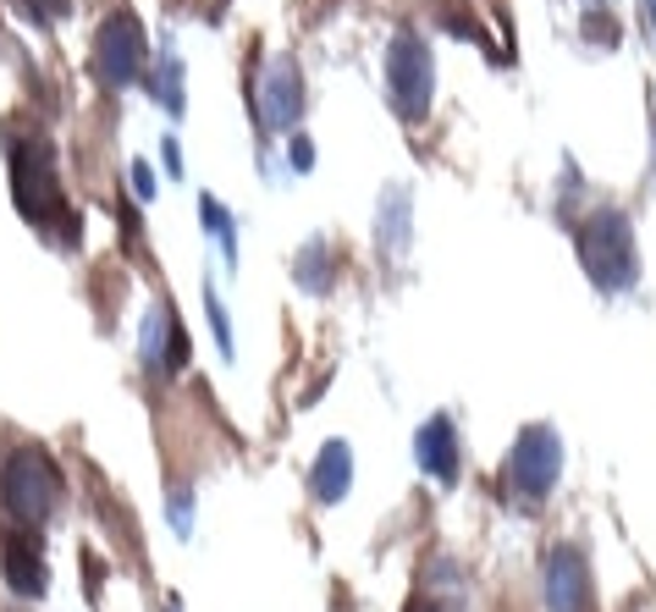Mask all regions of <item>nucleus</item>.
Instances as JSON below:
<instances>
[{"mask_svg": "<svg viewBox=\"0 0 656 612\" xmlns=\"http://www.w3.org/2000/svg\"><path fill=\"white\" fill-rule=\"evenodd\" d=\"M557 480H563V437H557V425L535 420L518 431V442L507 453V491L535 508L557 491Z\"/></svg>", "mask_w": 656, "mask_h": 612, "instance_id": "7ed1b4c3", "label": "nucleus"}, {"mask_svg": "<svg viewBox=\"0 0 656 612\" xmlns=\"http://www.w3.org/2000/svg\"><path fill=\"white\" fill-rule=\"evenodd\" d=\"M165 612H182V608H176V602H171V608H165Z\"/></svg>", "mask_w": 656, "mask_h": 612, "instance_id": "5701e85b", "label": "nucleus"}, {"mask_svg": "<svg viewBox=\"0 0 656 612\" xmlns=\"http://www.w3.org/2000/svg\"><path fill=\"white\" fill-rule=\"evenodd\" d=\"M304 485H310V502H315V508H336V502L353 491V448H347L342 437L321 442V453L310 463Z\"/></svg>", "mask_w": 656, "mask_h": 612, "instance_id": "f8f14e48", "label": "nucleus"}, {"mask_svg": "<svg viewBox=\"0 0 656 612\" xmlns=\"http://www.w3.org/2000/svg\"><path fill=\"white\" fill-rule=\"evenodd\" d=\"M94 78L105 83V89H128V83H139L144 78V28H139V17L133 11H111L105 22H100V33H94Z\"/></svg>", "mask_w": 656, "mask_h": 612, "instance_id": "20e7f679", "label": "nucleus"}, {"mask_svg": "<svg viewBox=\"0 0 656 612\" xmlns=\"http://www.w3.org/2000/svg\"><path fill=\"white\" fill-rule=\"evenodd\" d=\"M165 171L182 177V150H176V139H165Z\"/></svg>", "mask_w": 656, "mask_h": 612, "instance_id": "412c9836", "label": "nucleus"}, {"mask_svg": "<svg viewBox=\"0 0 656 612\" xmlns=\"http://www.w3.org/2000/svg\"><path fill=\"white\" fill-rule=\"evenodd\" d=\"M61 496H67V480H61V469L44 448L22 442V448L0 453V513H6L11 530L33 535L61 508Z\"/></svg>", "mask_w": 656, "mask_h": 612, "instance_id": "f257e3e1", "label": "nucleus"}, {"mask_svg": "<svg viewBox=\"0 0 656 612\" xmlns=\"http://www.w3.org/2000/svg\"><path fill=\"white\" fill-rule=\"evenodd\" d=\"M579 260H585V271H591L596 288H607V293L629 288L635 271H640V260H635V238H629V221H624L618 210H596V215L579 227Z\"/></svg>", "mask_w": 656, "mask_h": 612, "instance_id": "f03ea898", "label": "nucleus"}, {"mask_svg": "<svg viewBox=\"0 0 656 612\" xmlns=\"http://www.w3.org/2000/svg\"><path fill=\"white\" fill-rule=\"evenodd\" d=\"M139 359L150 375H176L188 364V331L176 320V309L155 304L144 314V331H139Z\"/></svg>", "mask_w": 656, "mask_h": 612, "instance_id": "1a4fd4ad", "label": "nucleus"}, {"mask_svg": "<svg viewBox=\"0 0 656 612\" xmlns=\"http://www.w3.org/2000/svg\"><path fill=\"white\" fill-rule=\"evenodd\" d=\"M204 314H210V331H215V348H221V359H232L238 348H232V320H226V304H221L215 293H204Z\"/></svg>", "mask_w": 656, "mask_h": 612, "instance_id": "f3484780", "label": "nucleus"}, {"mask_svg": "<svg viewBox=\"0 0 656 612\" xmlns=\"http://www.w3.org/2000/svg\"><path fill=\"white\" fill-rule=\"evenodd\" d=\"M0 574H6L11 596H22V602H39L50 591V569H44L39 541L28 530H6L0 535Z\"/></svg>", "mask_w": 656, "mask_h": 612, "instance_id": "9b49d317", "label": "nucleus"}, {"mask_svg": "<svg viewBox=\"0 0 656 612\" xmlns=\"http://www.w3.org/2000/svg\"><path fill=\"white\" fill-rule=\"evenodd\" d=\"M299 117H304V78L293 61H271L254 78V122L265 133H287Z\"/></svg>", "mask_w": 656, "mask_h": 612, "instance_id": "0eeeda50", "label": "nucleus"}, {"mask_svg": "<svg viewBox=\"0 0 656 612\" xmlns=\"http://www.w3.org/2000/svg\"><path fill=\"white\" fill-rule=\"evenodd\" d=\"M331 265H336L331 243L315 238V243L299 254V288H304V293H326V288H331Z\"/></svg>", "mask_w": 656, "mask_h": 612, "instance_id": "4468645a", "label": "nucleus"}, {"mask_svg": "<svg viewBox=\"0 0 656 612\" xmlns=\"http://www.w3.org/2000/svg\"><path fill=\"white\" fill-rule=\"evenodd\" d=\"M315 165V144L310 139H293V171H310Z\"/></svg>", "mask_w": 656, "mask_h": 612, "instance_id": "6ab92c4d", "label": "nucleus"}, {"mask_svg": "<svg viewBox=\"0 0 656 612\" xmlns=\"http://www.w3.org/2000/svg\"><path fill=\"white\" fill-rule=\"evenodd\" d=\"M199 204H204V227H210V232L221 238V254H226V260H238V238H232V215H226V210H221L215 199H199Z\"/></svg>", "mask_w": 656, "mask_h": 612, "instance_id": "dca6fc26", "label": "nucleus"}, {"mask_svg": "<svg viewBox=\"0 0 656 612\" xmlns=\"http://www.w3.org/2000/svg\"><path fill=\"white\" fill-rule=\"evenodd\" d=\"M541 602L546 612H596V580H591V558L568 541H557L541 563Z\"/></svg>", "mask_w": 656, "mask_h": 612, "instance_id": "423d86ee", "label": "nucleus"}, {"mask_svg": "<svg viewBox=\"0 0 656 612\" xmlns=\"http://www.w3.org/2000/svg\"><path fill=\"white\" fill-rule=\"evenodd\" d=\"M133 188H139V199H155V177L144 165H133Z\"/></svg>", "mask_w": 656, "mask_h": 612, "instance_id": "aec40b11", "label": "nucleus"}, {"mask_svg": "<svg viewBox=\"0 0 656 612\" xmlns=\"http://www.w3.org/2000/svg\"><path fill=\"white\" fill-rule=\"evenodd\" d=\"M431 89H436V72H431L425 39H420V33H397L392 50H386V94H392V106L403 111V122H420V117H425Z\"/></svg>", "mask_w": 656, "mask_h": 612, "instance_id": "39448f33", "label": "nucleus"}, {"mask_svg": "<svg viewBox=\"0 0 656 612\" xmlns=\"http://www.w3.org/2000/svg\"><path fill=\"white\" fill-rule=\"evenodd\" d=\"M33 11H39V22H55V17L72 11V0H33Z\"/></svg>", "mask_w": 656, "mask_h": 612, "instance_id": "a211bd4d", "label": "nucleus"}, {"mask_svg": "<svg viewBox=\"0 0 656 612\" xmlns=\"http://www.w3.org/2000/svg\"><path fill=\"white\" fill-rule=\"evenodd\" d=\"M11 182H17V204L28 210V221H50L55 210H61V188H55V160L44 144H28V150H17L11 160Z\"/></svg>", "mask_w": 656, "mask_h": 612, "instance_id": "6e6552de", "label": "nucleus"}, {"mask_svg": "<svg viewBox=\"0 0 656 612\" xmlns=\"http://www.w3.org/2000/svg\"><path fill=\"white\" fill-rule=\"evenodd\" d=\"M381 249L386 254L408 249V193L403 188H386V199H381Z\"/></svg>", "mask_w": 656, "mask_h": 612, "instance_id": "ddd939ff", "label": "nucleus"}, {"mask_svg": "<svg viewBox=\"0 0 656 612\" xmlns=\"http://www.w3.org/2000/svg\"><path fill=\"white\" fill-rule=\"evenodd\" d=\"M640 11H646V28L656 33V0H640Z\"/></svg>", "mask_w": 656, "mask_h": 612, "instance_id": "4be33fe9", "label": "nucleus"}, {"mask_svg": "<svg viewBox=\"0 0 656 612\" xmlns=\"http://www.w3.org/2000/svg\"><path fill=\"white\" fill-rule=\"evenodd\" d=\"M414 463H420L436 485H453V480H458V469H464V442H458L453 414H431V420L414 431Z\"/></svg>", "mask_w": 656, "mask_h": 612, "instance_id": "9d476101", "label": "nucleus"}, {"mask_svg": "<svg viewBox=\"0 0 656 612\" xmlns=\"http://www.w3.org/2000/svg\"><path fill=\"white\" fill-rule=\"evenodd\" d=\"M165 519H171L176 541H188V530H193V491H188V485L165 491Z\"/></svg>", "mask_w": 656, "mask_h": 612, "instance_id": "2eb2a0df", "label": "nucleus"}]
</instances>
